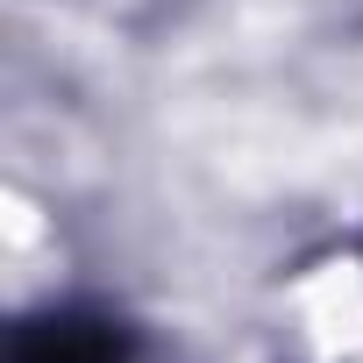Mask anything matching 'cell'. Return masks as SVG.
I'll list each match as a JSON object with an SVG mask.
<instances>
[{
  "label": "cell",
  "instance_id": "1",
  "mask_svg": "<svg viewBox=\"0 0 363 363\" xmlns=\"http://www.w3.org/2000/svg\"><path fill=\"white\" fill-rule=\"evenodd\" d=\"M121 335L107 320H36L15 342V363H121Z\"/></svg>",
  "mask_w": 363,
  "mask_h": 363
}]
</instances>
